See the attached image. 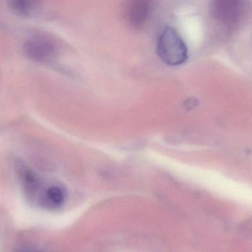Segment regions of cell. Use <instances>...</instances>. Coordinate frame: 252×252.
Wrapping results in <instances>:
<instances>
[{
	"instance_id": "1",
	"label": "cell",
	"mask_w": 252,
	"mask_h": 252,
	"mask_svg": "<svg viewBox=\"0 0 252 252\" xmlns=\"http://www.w3.org/2000/svg\"><path fill=\"white\" fill-rule=\"evenodd\" d=\"M24 191L32 201L47 210L61 209L67 198V189L63 184L42 181L37 175L26 184Z\"/></svg>"
},
{
	"instance_id": "2",
	"label": "cell",
	"mask_w": 252,
	"mask_h": 252,
	"mask_svg": "<svg viewBox=\"0 0 252 252\" xmlns=\"http://www.w3.org/2000/svg\"><path fill=\"white\" fill-rule=\"evenodd\" d=\"M157 54L168 65L184 64L188 59V49L179 33L171 27H166L158 39Z\"/></svg>"
},
{
	"instance_id": "3",
	"label": "cell",
	"mask_w": 252,
	"mask_h": 252,
	"mask_svg": "<svg viewBox=\"0 0 252 252\" xmlns=\"http://www.w3.org/2000/svg\"><path fill=\"white\" fill-rule=\"evenodd\" d=\"M243 2L235 0L217 1L212 5V15L219 24L227 29H233L241 21L244 15Z\"/></svg>"
},
{
	"instance_id": "4",
	"label": "cell",
	"mask_w": 252,
	"mask_h": 252,
	"mask_svg": "<svg viewBox=\"0 0 252 252\" xmlns=\"http://www.w3.org/2000/svg\"><path fill=\"white\" fill-rule=\"evenodd\" d=\"M151 11V2L149 1H132L125 7L124 17L129 26L140 29L148 21Z\"/></svg>"
},
{
	"instance_id": "5",
	"label": "cell",
	"mask_w": 252,
	"mask_h": 252,
	"mask_svg": "<svg viewBox=\"0 0 252 252\" xmlns=\"http://www.w3.org/2000/svg\"><path fill=\"white\" fill-rule=\"evenodd\" d=\"M26 49L30 57L42 61L49 58L54 48L49 41L44 38L36 37L28 42Z\"/></svg>"
},
{
	"instance_id": "6",
	"label": "cell",
	"mask_w": 252,
	"mask_h": 252,
	"mask_svg": "<svg viewBox=\"0 0 252 252\" xmlns=\"http://www.w3.org/2000/svg\"><path fill=\"white\" fill-rule=\"evenodd\" d=\"M13 8L14 10L22 14H26L29 11V5L24 2H17L13 4Z\"/></svg>"
},
{
	"instance_id": "7",
	"label": "cell",
	"mask_w": 252,
	"mask_h": 252,
	"mask_svg": "<svg viewBox=\"0 0 252 252\" xmlns=\"http://www.w3.org/2000/svg\"><path fill=\"white\" fill-rule=\"evenodd\" d=\"M31 252V251H23V252Z\"/></svg>"
}]
</instances>
